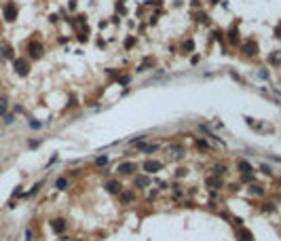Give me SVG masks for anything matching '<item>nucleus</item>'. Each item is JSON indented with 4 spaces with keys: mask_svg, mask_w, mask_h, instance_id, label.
<instances>
[{
    "mask_svg": "<svg viewBox=\"0 0 281 241\" xmlns=\"http://www.w3.org/2000/svg\"><path fill=\"white\" fill-rule=\"evenodd\" d=\"M249 193H252V195H264V191H262V186L254 184V186H249Z\"/></svg>",
    "mask_w": 281,
    "mask_h": 241,
    "instance_id": "nucleus-14",
    "label": "nucleus"
},
{
    "mask_svg": "<svg viewBox=\"0 0 281 241\" xmlns=\"http://www.w3.org/2000/svg\"><path fill=\"white\" fill-rule=\"evenodd\" d=\"M135 171V165L133 163H123L121 167H118V174H123V176H129V174H133Z\"/></svg>",
    "mask_w": 281,
    "mask_h": 241,
    "instance_id": "nucleus-4",
    "label": "nucleus"
},
{
    "mask_svg": "<svg viewBox=\"0 0 281 241\" xmlns=\"http://www.w3.org/2000/svg\"><path fill=\"white\" fill-rule=\"evenodd\" d=\"M95 163H97V165H106V163H108V157H99Z\"/></svg>",
    "mask_w": 281,
    "mask_h": 241,
    "instance_id": "nucleus-21",
    "label": "nucleus"
},
{
    "mask_svg": "<svg viewBox=\"0 0 281 241\" xmlns=\"http://www.w3.org/2000/svg\"><path fill=\"white\" fill-rule=\"evenodd\" d=\"M207 186L209 188H220L222 186V180L220 178H207Z\"/></svg>",
    "mask_w": 281,
    "mask_h": 241,
    "instance_id": "nucleus-10",
    "label": "nucleus"
},
{
    "mask_svg": "<svg viewBox=\"0 0 281 241\" xmlns=\"http://www.w3.org/2000/svg\"><path fill=\"white\" fill-rule=\"evenodd\" d=\"M176 176H178V178H180V176H186V169H178V171H176Z\"/></svg>",
    "mask_w": 281,
    "mask_h": 241,
    "instance_id": "nucleus-25",
    "label": "nucleus"
},
{
    "mask_svg": "<svg viewBox=\"0 0 281 241\" xmlns=\"http://www.w3.org/2000/svg\"><path fill=\"white\" fill-rule=\"evenodd\" d=\"M243 51H245L247 55H256V53H258V47H256V43H254V40H249V43L243 47Z\"/></svg>",
    "mask_w": 281,
    "mask_h": 241,
    "instance_id": "nucleus-7",
    "label": "nucleus"
},
{
    "mask_svg": "<svg viewBox=\"0 0 281 241\" xmlns=\"http://www.w3.org/2000/svg\"><path fill=\"white\" fill-rule=\"evenodd\" d=\"M169 152H171V157H184V148H182L180 144L169 146Z\"/></svg>",
    "mask_w": 281,
    "mask_h": 241,
    "instance_id": "nucleus-5",
    "label": "nucleus"
},
{
    "mask_svg": "<svg viewBox=\"0 0 281 241\" xmlns=\"http://www.w3.org/2000/svg\"><path fill=\"white\" fill-rule=\"evenodd\" d=\"M135 186H138V188H146V186H148V178H146V176L135 178Z\"/></svg>",
    "mask_w": 281,
    "mask_h": 241,
    "instance_id": "nucleus-12",
    "label": "nucleus"
},
{
    "mask_svg": "<svg viewBox=\"0 0 281 241\" xmlns=\"http://www.w3.org/2000/svg\"><path fill=\"white\" fill-rule=\"evenodd\" d=\"M264 205H266V207H264L266 212H275V203H264Z\"/></svg>",
    "mask_w": 281,
    "mask_h": 241,
    "instance_id": "nucleus-22",
    "label": "nucleus"
},
{
    "mask_svg": "<svg viewBox=\"0 0 281 241\" xmlns=\"http://www.w3.org/2000/svg\"><path fill=\"white\" fill-rule=\"evenodd\" d=\"M271 64H281V55H277V51L275 55H271Z\"/></svg>",
    "mask_w": 281,
    "mask_h": 241,
    "instance_id": "nucleus-18",
    "label": "nucleus"
},
{
    "mask_svg": "<svg viewBox=\"0 0 281 241\" xmlns=\"http://www.w3.org/2000/svg\"><path fill=\"white\" fill-rule=\"evenodd\" d=\"M144 169L150 171V174H154V171L161 169V163H159V161H146V163H144Z\"/></svg>",
    "mask_w": 281,
    "mask_h": 241,
    "instance_id": "nucleus-3",
    "label": "nucleus"
},
{
    "mask_svg": "<svg viewBox=\"0 0 281 241\" xmlns=\"http://www.w3.org/2000/svg\"><path fill=\"white\" fill-rule=\"evenodd\" d=\"M15 68H17V74H21V76H26L28 70H30V66H28L23 59H17V61H15Z\"/></svg>",
    "mask_w": 281,
    "mask_h": 241,
    "instance_id": "nucleus-2",
    "label": "nucleus"
},
{
    "mask_svg": "<svg viewBox=\"0 0 281 241\" xmlns=\"http://www.w3.org/2000/svg\"><path fill=\"white\" fill-rule=\"evenodd\" d=\"M6 110V99H0V114Z\"/></svg>",
    "mask_w": 281,
    "mask_h": 241,
    "instance_id": "nucleus-23",
    "label": "nucleus"
},
{
    "mask_svg": "<svg viewBox=\"0 0 281 241\" xmlns=\"http://www.w3.org/2000/svg\"><path fill=\"white\" fill-rule=\"evenodd\" d=\"M30 53H32V57H40V53H43V47H40L38 43H30Z\"/></svg>",
    "mask_w": 281,
    "mask_h": 241,
    "instance_id": "nucleus-6",
    "label": "nucleus"
},
{
    "mask_svg": "<svg viewBox=\"0 0 281 241\" xmlns=\"http://www.w3.org/2000/svg\"><path fill=\"white\" fill-rule=\"evenodd\" d=\"M106 191L112 193V195H116V193H121V184H118V182H108V184H106Z\"/></svg>",
    "mask_w": 281,
    "mask_h": 241,
    "instance_id": "nucleus-9",
    "label": "nucleus"
},
{
    "mask_svg": "<svg viewBox=\"0 0 281 241\" xmlns=\"http://www.w3.org/2000/svg\"><path fill=\"white\" fill-rule=\"evenodd\" d=\"M184 49H186V51H190V49H192V43H190V40H188V43H184Z\"/></svg>",
    "mask_w": 281,
    "mask_h": 241,
    "instance_id": "nucleus-26",
    "label": "nucleus"
},
{
    "mask_svg": "<svg viewBox=\"0 0 281 241\" xmlns=\"http://www.w3.org/2000/svg\"><path fill=\"white\" fill-rule=\"evenodd\" d=\"M239 169H241L243 174H249V171H252V167H249V163H245V161H239Z\"/></svg>",
    "mask_w": 281,
    "mask_h": 241,
    "instance_id": "nucleus-13",
    "label": "nucleus"
},
{
    "mask_svg": "<svg viewBox=\"0 0 281 241\" xmlns=\"http://www.w3.org/2000/svg\"><path fill=\"white\" fill-rule=\"evenodd\" d=\"M15 17H17V6L11 2V4L4 6V19L6 21H15Z\"/></svg>",
    "mask_w": 281,
    "mask_h": 241,
    "instance_id": "nucleus-1",
    "label": "nucleus"
},
{
    "mask_svg": "<svg viewBox=\"0 0 281 241\" xmlns=\"http://www.w3.org/2000/svg\"><path fill=\"white\" fill-rule=\"evenodd\" d=\"M123 201H125V203L133 201V195H131V193H123Z\"/></svg>",
    "mask_w": 281,
    "mask_h": 241,
    "instance_id": "nucleus-19",
    "label": "nucleus"
},
{
    "mask_svg": "<svg viewBox=\"0 0 281 241\" xmlns=\"http://www.w3.org/2000/svg\"><path fill=\"white\" fill-rule=\"evenodd\" d=\"M51 226H53V231L61 233V231L66 229V222H63V220H53V224H51Z\"/></svg>",
    "mask_w": 281,
    "mask_h": 241,
    "instance_id": "nucleus-11",
    "label": "nucleus"
},
{
    "mask_svg": "<svg viewBox=\"0 0 281 241\" xmlns=\"http://www.w3.org/2000/svg\"><path fill=\"white\" fill-rule=\"evenodd\" d=\"M2 55L4 57H13V49L9 47V45H2Z\"/></svg>",
    "mask_w": 281,
    "mask_h": 241,
    "instance_id": "nucleus-15",
    "label": "nucleus"
},
{
    "mask_svg": "<svg viewBox=\"0 0 281 241\" xmlns=\"http://www.w3.org/2000/svg\"><path fill=\"white\" fill-rule=\"evenodd\" d=\"M260 169H262V171H264V174H269V176H271V174H273V169H271V167H269V165H264V163H262V165H260Z\"/></svg>",
    "mask_w": 281,
    "mask_h": 241,
    "instance_id": "nucleus-20",
    "label": "nucleus"
},
{
    "mask_svg": "<svg viewBox=\"0 0 281 241\" xmlns=\"http://www.w3.org/2000/svg\"><path fill=\"white\" fill-rule=\"evenodd\" d=\"M197 144H199V148H203V150H207V144H205L203 140H197Z\"/></svg>",
    "mask_w": 281,
    "mask_h": 241,
    "instance_id": "nucleus-24",
    "label": "nucleus"
},
{
    "mask_svg": "<svg viewBox=\"0 0 281 241\" xmlns=\"http://www.w3.org/2000/svg\"><path fill=\"white\" fill-rule=\"evenodd\" d=\"M237 237H239V241H254V237H252V233L249 231H237Z\"/></svg>",
    "mask_w": 281,
    "mask_h": 241,
    "instance_id": "nucleus-8",
    "label": "nucleus"
},
{
    "mask_svg": "<svg viewBox=\"0 0 281 241\" xmlns=\"http://www.w3.org/2000/svg\"><path fill=\"white\" fill-rule=\"evenodd\" d=\"M55 186H57V188L61 191V188H66V186H68V180H66V178H59V180L55 182Z\"/></svg>",
    "mask_w": 281,
    "mask_h": 241,
    "instance_id": "nucleus-16",
    "label": "nucleus"
},
{
    "mask_svg": "<svg viewBox=\"0 0 281 241\" xmlns=\"http://www.w3.org/2000/svg\"><path fill=\"white\" fill-rule=\"evenodd\" d=\"M211 171H214L216 176H222V174H224V165H216V167H214Z\"/></svg>",
    "mask_w": 281,
    "mask_h": 241,
    "instance_id": "nucleus-17",
    "label": "nucleus"
}]
</instances>
